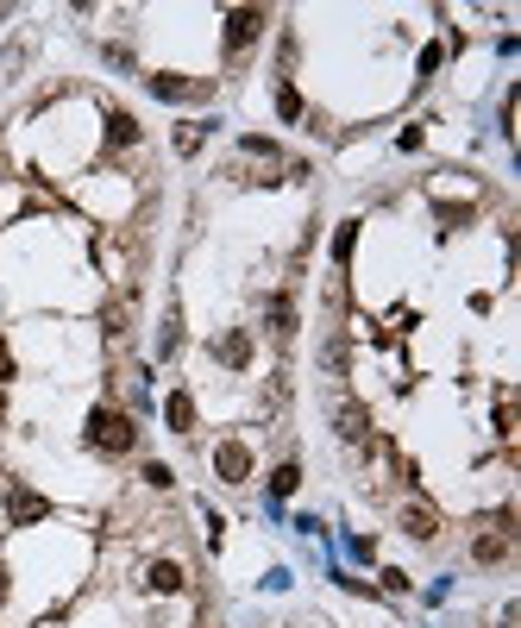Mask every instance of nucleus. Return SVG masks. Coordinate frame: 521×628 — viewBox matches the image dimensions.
<instances>
[{"label":"nucleus","instance_id":"nucleus-19","mask_svg":"<svg viewBox=\"0 0 521 628\" xmlns=\"http://www.w3.org/2000/svg\"><path fill=\"white\" fill-rule=\"evenodd\" d=\"M201 138H207L201 126H183V132H176V151H183V158H195V151H201Z\"/></svg>","mask_w":521,"mask_h":628},{"label":"nucleus","instance_id":"nucleus-16","mask_svg":"<svg viewBox=\"0 0 521 628\" xmlns=\"http://www.w3.org/2000/svg\"><path fill=\"white\" fill-rule=\"evenodd\" d=\"M352 245H358V221H346V227L333 233V264H346V258H352Z\"/></svg>","mask_w":521,"mask_h":628},{"label":"nucleus","instance_id":"nucleus-8","mask_svg":"<svg viewBox=\"0 0 521 628\" xmlns=\"http://www.w3.org/2000/svg\"><path fill=\"white\" fill-rule=\"evenodd\" d=\"M214 359H220V365H233V371L252 365V333H220V339H214Z\"/></svg>","mask_w":521,"mask_h":628},{"label":"nucleus","instance_id":"nucleus-4","mask_svg":"<svg viewBox=\"0 0 521 628\" xmlns=\"http://www.w3.org/2000/svg\"><path fill=\"white\" fill-rule=\"evenodd\" d=\"M51 516V503L38 497V491H26V484H13V491H7V522L13 528H32V522H44Z\"/></svg>","mask_w":521,"mask_h":628},{"label":"nucleus","instance_id":"nucleus-2","mask_svg":"<svg viewBox=\"0 0 521 628\" xmlns=\"http://www.w3.org/2000/svg\"><path fill=\"white\" fill-rule=\"evenodd\" d=\"M509 553H515V528H509V509H502L490 528H478V534H471V560H484V566H502Z\"/></svg>","mask_w":521,"mask_h":628},{"label":"nucleus","instance_id":"nucleus-1","mask_svg":"<svg viewBox=\"0 0 521 628\" xmlns=\"http://www.w3.org/2000/svg\"><path fill=\"white\" fill-rule=\"evenodd\" d=\"M89 446H95V453H132V446H138V428H132V415L101 402V408L89 415Z\"/></svg>","mask_w":521,"mask_h":628},{"label":"nucleus","instance_id":"nucleus-6","mask_svg":"<svg viewBox=\"0 0 521 628\" xmlns=\"http://www.w3.org/2000/svg\"><path fill=\"white\" fill-rule=\"evenodd\" d=\"M333 428H339V440H364V434H370V408H364V402H339Z\"/></svg>","mask_w":521,"mask_h":628},{"label":"nucleus","instance_id":"nucleus-15","mask_svg":"<svg viewBox=\"0 0 521 628\" xmlns=\"http://www.w3.org/2000/svg\"><path fill=\"white\" fill-rule=\"evenodd\" d=\"M176 345H183V321H176V308H170V314H164V333H158V353L170 359Z\"/></svg>","mask_w":521,"mask_h":628},{"label":"nucleus","instance_id":"nucleus-20","mask_svg":"<svg viewBox=\"0 0 521 628\" xmlns=\"http://www.w3.org/2000/svg\"><path fill=\"white\" fill-rule=\"evenodd\" d=\"M433 214H439L446 227H459V221H471V207H465V201H439V207H433Z\"/></svg>","mask_w":521,"mask_h":628},{"label":"nucleus","instance_id":"nucleus-9","mask_svg":"<svg viewBox=\"0 0 521 628\" xmlns=\"http://www.w3.org/2000/svg\"><path fill=\"white\" fill-rule=\"evenodd\" d=\"M402 528H408L415 540H433V534H439V509H433V503H408V509H402Z\"/></svg>","mask_w":521,"mask_h":628},{"label":"nucleus","instance_id":"nucleus-13","mask_svg":"<svg viewBox=\"0 0 521 628\" xmlns=\"http://www.w3.org/2000/svg\"><path fill=\"white\" fill-rule=\"evenodd\" d=\"M101 327H107V339H126V327H132V302H126V296L107 302V308H101Z\"/></svg>","mask_w":521,"mask_h":628},{"label":"nucleus","instance_id":"nucleus-17","mask_svg":"<svg viewBox=\"0 0 521 628\" xmlns=\"http://www.w3.org/2000/svg\"><path fill=\"white\" fill-rule=\"evenodd\" d=\"M295 484H302V471H295V465H276V471H270V497H289Z\"/></svg>","mask_w":521,"mask_h":628},{"label":"nucleus","instance_id":"nucleus-14","mask_svg":"<svg viewBox=\"0 0 521 628\" xmlns=\"http://www.w3.org/2000/svg\"><path fill=\"white\" fill-rule=\"evenodd\" d=\"M270 333H276V339L295 333V302H289V296H270Z\"/></svg>","mask_w":521,"mask_h":628},{"label":"nucleus","instance_id":"nucleus-22","mask_svg":"<svg viewBox=\"0 0 521 628\" xmlns=\"http://www.w3.org/2000/svg\"><path fill=\"white\" fill-rule=\"evenodd\" d=\"M0 415H7V396H0Z\"/></svg>","mask_w":521,"mask_h":628},{"label":"nucleus","instance_id":"nucleus-3","mask_svg":"<svg viewBox=\"0 0 521 628\" xmlns=\"http://www.w3.org/2000/svg\"><path fill=\"white\" fill-rule=\"evenodd\" d=\"M214 471H220V484H245V477H252V446L220 440V446H214Z\"/></svg>","mask_w":521,"mask_h":628},{"label":"nucleus","instance_id":"nucleus-11","mask_svg":"<svg viewBox=\"0 0 521 628\" xmlns=\"http://www.w3.org/2000/svg\"><path fill=\"white\" fill-rule=\"evenodd\" d=\"M152 95H158V101H189V95H207V82H183V76H152Z\"/></svg>","mask_w":521,"mask_h":628},{"label":"nucleus","instance_id":"nucleus-5","mask_svg":"<svg viewBox=\"0 0 521 628\" xmlns=\"http://www.w3.org/2000/svg\"><path fill=\"white\" fill-rule=\"evenodd\" d=\"M264 26H270V13H264V7H233V13H227V44H233V50H245Z\"/></svg>","mask_w":521,"mask_h":628},{"label":"nucleus","instance_id":"nucleus-12","mask_svg":"<svg viewBox=\"0 0 521 628\" xmlns=\"http://www.w3.org/2000/svg\"><path fill=\"white\" fill-rule=\"evenodd\" d=\"M107 145H138V120H132L126 107L107 113Z\"/></svg>","mask_w":521,"mask_h":628},{"label":"nucleus","instance_id":"nucleus-7","mask_svg":"<svg viewBox=\"0 0 521 628\" xmlns=\"http://www.w3.org/2000/svg\"><path fill=\"white\" fill-rule=\"evenodd\" d=\"M164 422H170V434H189L195 428V396L189 390H170L164 396Z\"/></svg>","mask_w":521,"mask_h":628},{"label":"nucleus","instance_id":"nucleus-10","mask_svg":"<svg viewBox=\"0 0 521 628\" xmlns=\"http://www.w3.org/2000/svg\"><path fill=\"white\" fill-rule=\"evenodd\" d=\"M144 585H152V591H158V597H170V591H183V585H189V578H183V566H176V560H158V566H152V572H144Z\"/></svg>","mask_w":521,"mask_h":628},{"label":"nucleus","instance_id":"nucleus-18","mask_svg":"<svg viewBox=\"0 0 521 628\" xmlns=\"http://www.w3.org/2000/svg\"><path fill=\"white\" fill-rule=\"evenodd\" d=\"M276 113H283V120H302V95H295L289 82L276 89Z\"/></svg>","mask_w":521,"mask_h":628},{"label":"nucleus","instance_id":"nucleus-21","mask_svg":"<svg viewBox=\"0 0 521 628\" xmlns=\"http://www.w3.org/2000/svg\"><path fill=\"white\" fill-rule=\"evenodd\" d=\"M144 484H152V491H170V465H144Z\"/></svg>","mask_w":521,"mask_h":628}]
</instances>
